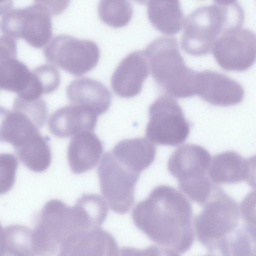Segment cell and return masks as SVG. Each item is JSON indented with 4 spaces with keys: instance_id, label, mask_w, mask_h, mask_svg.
I'll use <instances>...</instances> for the list:
<instances>
[{
    "instance_id": "obj_2",
    "label": "cell",
    "mask_w": 256,
    "mask_h": 256,
    "mask_svg": "<svg viewBox=\"0 0 256 256\" xmlns=\"http://www.w3.org/2000/svg\"><path fill=\"white\" fill-rule=\"evenodd\" d=\"M244 11L236 1L216 0L193 10L184 22L181 45L192 56L209 54L222 34L242 28Z\"/></svg>"
},
{
    "instance_id": "obj_30",
    "label": "cell",
    "mask_w": 256,
    "mask_h": 256,
    "mask_svg": "<svg viewBox=\"0 0 256 256\" xmlns=\"http://www.w3.org/2000/svg\"><path fill=\"white\" fill-rule=\"evenodd\" d=\"M120 256H180L172 250L150 246L144 249L124 247L120 250Z\"/></svg>"
},
{
    "instance_id": "obj_9",
    "label": "cell",
    "mask_w": 256,
    "mask_h": 256,
    "mask_svg": "<svg viewBox=\"0 0 256 256\" xmlns=\"http://www.w3.org/2000/svg\"><path fill=\"white\" fill-rule=\"evenodd\" d=\"M52 14L37 0L24 8L12 10L2 16L0 28L6 35L24 39L35 48H42L52 34Z\"/></svg>"
},
{
    "instance_id": "obj_3",
    "label": "cell",
    "mask_w": 256,
    "mask_h": 256,
    "mask_svg": "<svg viewBox=\"0 0 256 256\" xmlns=\"http://www.w3.org/2000/svg\"><path fill=\"white\" fill-rule=\"evenodd\" d=\"M144 52L153 78L168 96L188 98L196 95L198 72L186 64L175 38H158Z\"/></svg>"
},
{
    "instance_id": "obj_37",
    "label": "cell",
    "mask_w": 256,
    "mask_h": 256,
    "mask_svg": "<svg viewBox=\"0 0 256 256\" xmlns=\"http://www.w3.org/2000/svg\"></svg>"
},
{
    "instance_id": "obj_15",
    "label": "cell",
    "mask_w": 256,
    "mask_h": 256,
    "mask_svg": "<svg viewBox=\"0 0 256 256\" xmlns=\"http://www.w3.org/2000/svg\"><path fill=\"white\" fill-rule=\"evenodd\" d=\"M254 175V162L245 158L234 151H226L214 156L208 176L212 183L232 184L243 181L252 184Z\"/></svg>"
},
{
    "instance_id": "obj_6",
    "label": "cell",
    "mask_w": 256,
    "mask_h": 256,
    "mask_svg": "<svg viewBox=\"0 0 256 256\" xmlns=\"http://www.w3.org/2000/svg\"><path fill=\"white\" fill-rule=\"evenodd\" d=\"M80 230L72 207L59 200H48L38 216L32 230L37 256H53L70 234Z\"/></svg>"
},
{
    "instance_id": "obj_7",
    "label": "cell",
    "mask_w": 256,
    "mask_h": 256,
    "mask_svg": "<svg viewBox=\"0 0 256 256\" xmlns=\"http://www.w3.org/2000/svg\"><path fill=\"white\" fill-rule=\"evenodd\" d=\"M101 192L110 208L123 214L134 202V189L140 174L119 160L111 152L103 156L98 167Z\"/></svg>"
},
{
    "instance_id": "obj_33",
    "label": "cell",
    "mask_w": 256,
    "mask_h": 256,
    "mask_svg": "<svg viewBox=\"0 0 256 256\" xmlns=\"http://www.w3.org/2000/svg\"><path fill=\"white\" fill-rule=\"evenodd\" d=\"M40 2L48 10L52 15L61 13L68 6V1L40 0Z\"/></svg>"
},
{
    "instance_id": "obj_10",
    "label": "cell",
    "mask_w": 256,
    "mask_h": 256,
    "mask_svg": "<svg viewBox=\"0 0 256 256\" xmlns=\"http://www.w3.org/2000/svg\"><path fill=\"white\" fill-rule=\"evenodd\" d=\"M44 54L48 62L76 76L94 68L100 56V48L94 42L66 34L54 37L44 48Z\"/></svg>"
},
{
    "instance_id": "obj_24",
    "label": "cell",
    "mask_w": 256,
    "mask_h": 256,
    "mask_svg": "<svg viewBox=\"0 0 256 256\" xmlns=\"http://www.w3.org/2000/svg\"><path fill=\"white\" fill-rule=\"evenodd\" d=\"M2 256H38L33 244L32 230L20 224L4 228Z\"/></svg>"
},
{
    "instance_id": "obj_13",
    "label": "cell",
    "mask_w": 256,
    "mask_h": 256,
    "mask_svg": "<svg viewBox=\"0 0 256 256\" xmlns=\"http://www.w3.org/2000/svg\"><path fill=\"white\" fill-rule=\"evenodd\" d=\"M244 91L238 82L220 72L204 70L198 72L196 95L214 106H228L242 102Z\"/></svg>"
},
{
    "instance_id": "obj_22",
    "label": "cell",
    "mask_w": 256,
    "mask_h": 256,
    "mask_svg": "<svg viewBox=\"0 0 256 256\" xmlns=\"http://www.w3.org/2000/svg\"><path fill=\"white\" fill-rule=\"evenodd\" d=\"M15 150L21 162L32 171L44 172L50 164L52 154L48 139L40 132Z\"/></svg>"
},
{
    "instance_id": "obj_12",
    "label": "cell",
    "mask_w": 256,
    "mask_h": 256,
    "mask_svg": "<svg viewBox=\"0 0 256 256\" xmlns=\"http://www.w3.org/2000/svg\"><path fill=\"white\" fill-rule=\"evenodd\" d=\"M57 256H120L114 237L101 228L80 230L62 242Z\"/></svg>"
},
{
    "instance_id": "obj_31",
    "label": "cell",
    "mask_w": 256,
    "mask_h": 256,
    "mask_svg": "<svg viewBox=\"0 0 256 256\" xmlns=\"http://www.w3.org/2000/svg\"><path fill=\"white\" fill-rule=\"evenodd\" d=\"M16 42L13 38L6 35L0 36V64L10 58H16Z\"/></svg>"
},
{
    "instance_id": "obj_28",
    "label": "cell",
    "mask_w": 256,
    "mask_h": 256,
    "mask_svg": "<svg viewBox=\"0 0 256 256\" xmlns=\"http://www.w3.org/2000/svg\"><path fill=\"white\" fill-rule=\"evenodd\" d=\"M17 158L10 153L0 154V195L8 192L14 183Z\"/></svg>"
},
{
    "instance_id": "obj_26",
    "label": "cell",
    "mask_w": 256,
    "mask_h": 256,
    "mask_svg": "<svg viewBox=\"0 0 256 256\" xmlns=\"http://www.w3.org/2000/svg\"><path fill=\"white\" fill-rule=\"evenodd\" d=\"M256 226L246 224L228 238L231 256H256Z\"/></svg>"
},
{
    "instance_id": "obj_25",
    "label": "cell",
    "mask_w": 256,
    "mask_h": 256,
    "mask_svg": "<svg viewBox=\"0 0 256 256\" xmlns=\"http://www.w3.org/2000/svg\"><path fill=\"white\" fill-rule=\"evenodd\" d=\"M98 11L100 20L106 24L120 28L126 25L130 20L133 8L126 0H100Z\"/></svg>"
},
{
    "instance_id": "obj_16",
    "label": "cell",
    "mask_w": 256,
    "mask_h": 256,
    "mask_svg": "<svg viewBox=\"0 0 256 256\" xmlns=\"http://www.w3.org/2000/svg\"><path fill=\"white\" fill-rule=\"evenodd\" d=\"M98 115L84 107L70 104L54 112L48 120V128L55 136L67 138L85 131L92 132Z\"/></svg>"
},
{
    "instance_id": "obj_4",
    "label": "cell",
    "mask_w": 256,
    "mask_h": 256,
    "mask_svg": "<svg viewBox=\"0 0 256 256\" xmlns=\"http://www.w3.org/2000/svg\"><path fill=\"white\" fill-rule=\"evenodd\" d=\"M211 158L204 148L190 144L176 150L168 162V171L178 180L180 189L201 206L208 200L216 186L206 174Z\"/></svg>"
},
{
    "instance_id": "obj_27",
    "label": "cell",
    "mask_w": 256,
    "mask_h": 256,
    "mask_svg": "<svg viewBox=\"0 0 256 256\" xmlns=\"http://www.w3.org/2000/svg\"><path fill=\"white\" fill-rule=\"evenodd\" d=\"M13 110L20 112L40 128L45 123L48 116V108L46 102L39 98L36 100L28 101L16 97L13 104Z\"/></svg>"
},
{
    "instance_id": "obj_23",
    "label": "cell",
    "mask_w": 256,
    "mask_h": 256,
    "mask_svg": "<svg viewBox=\"0 0 256 256\" xmlns=\"http://www.w3.org/2000/svg\"><path fill=\"white\" fill-rule=\"evenodd\" d=\"M32 72L27 66L16 58L0 64V88L14 92L21 96L28 88Z\"/></svg>"
},
{
    "instance_id": "obj_29",
    "label": "cell",
    "mask_w": 256,
    "mask_h": 256,
    "mask_svg": "<svg viewBox=\"0 0 256 256\" xmlns=\"http://www.w3.org/2000/svg\"><path fill=\"white\" fill-rule=\"evenodd\" d=\"M32 72L40 84L43 94L52 92L58 88L60 82V76L58 70L53 65L42 64Z\"/></svg>"
},
{
    "instance_id": "obj_20",
    "label": "cell",
    "mask_w": 256,
    "mask_h": 256,
    "mask_svg": "<svg viewBox=\"0 0 256 256\" xmlns=\"http://www.w3.org/2000/svg\"><path fill=\"white\" fill-rule=\"evenodd\" d=\"M118 160L140 174L154 160L155 146L147 139H124L117 143L110 151Z\"/></svg>"
},
{
    "instance_id": "obj_5",
    "label": "cell",
    "mask_w": 256,
    "mask_h": 256,
    "mask_svg": "<svg viewBox=\"0 0 256 256\" xmlns=\"http://www.w3.org/2000/svg\"><path fill=\"white\" fill-rule=\"evenodd\" d=\"M202 210L194 220L198 241L214 250L236 230L240 219L237 202L220 187H214Z\"/></svg>"
},
{
    "instance_id": "obj_11",
    "label": "cell",
    "mask_w": 256,
    "mask_h": 256,
    "mask_svg": "<svg viewBox=\"0 0 256 256\" xmlns=\"http://www.w3.org/2000/svg\"><path fill=\"white\" fill-rule=\"evenodd\" d=\"M256 34L247 28H240L220 35L212 52L218 64L228 71H244L256 60Z\"/></svg>"
},
{
    "instance_id": "obj_34",
    "label": "cell",
    "mask_w": 256,
    "mask_h": 256,
    "mask_svg": "<svg viewBox=\"0 0 256 256\" xmlns=\"http://www.w3.org/2000/svg\"><path fill=\"white\" fill-rule=\"evenodd\" d=\"M14 5L13 1L6 0L0 2V16H3L12 8Z\"/></svg>"
},
{
    "instance_id": "obj_1",
    "label": "cell",
    "mask_w": 256,
    "mask_h": 256,
    "mask_svg": "<svg viewBox=\"0 0 256 256\" xmlns=\"http://www.w3.org/2000/svg\"><path fill=\"white\" fill-rule=\"evenodd\" d=\"M137 228L156 244L181 254L192 245V210L188 200L175 188L156 187L132 211Z\"/></svg>"
},
{
    "instance_id": "obj_17",
    "label": "cell",
    "mask_w": 256,
    "mask_h": 256,
    "mask_svg": "<svg viewBox=\"0 0 256 256\" xmlns=\"http://www.w3.org/2000/svg\"><path fill=\"white\" fill-rule=\"evenodd\" d=\"M66 94L72 104L86 108L98 116L109 108L112 95L101 82L88 78L72 81L66 88Z\"/></svg>"
},
{
    "instance_id": "obj_35",
    "label": "cell",
    "mask_w": 256,
    "mask_h": 256,
    "mask_svg": "<svg viewBox=\"0 0 256 256\" xmlns=\"http://www.w3.org/2000/svg\"><path fill=\"white\" fill-rule=\"evenodd\" d=\"M4 242V228L0 224V256H2Z\"/></svg>"
},
{
    "instance_id": "obj_8",
    "label": "cell",
    "mask_w": 256,
    "mask_h": 256,
    "mask_svg": "<svg viewBox=\"0 0 256 256\" xmlns=\"http://www.w3.org/2000/svg\"><path fill=\"white\" fill-rule=\"evenodd\" d=\"M148 114L146 136L152 142L176 146L188 138L190 124L178 103L172 97L158 96L150 106Z\"/></svg>"
},
{
    "instance_id": "obj_36",
    "label": "cell",
    "mask_w": 256,
    "mask_h": 256,
    "mask_svg": "<svg viewBox=\"0 0 256 256\" xmlns=\"http://www.w3.org/2000/svg\"><path fill=\"white\" fill-rule=\"evenodd\" d=\"M204 256H220L216 254H214L209 253L208 255H206Z\"/></svg>"
},
{
    "instance_id": "obj_19",
    "label": "cell",
    "mask_w": 256,
    "mask_h": 256,
    "mask_svg": "<svg viewBox=\"0 0 256 256\" xmlns=\"http://www.w3.org/2000/svg\"><path fill=\"white\" fill-rule=\"evenodd\" d=\"M39 132L24 114L0 106V142H8L16 148Z\"/></svg>"
},
{
    "instance_id": "obj_18",
    "label": "cell",
    "mask_w": 256,
    "mask_h": 256,
    "mask_svg": "<svg viewBox=\"0 0 256 256\" xmlns=\"http://www.w3.org/2000/svg\"><path fill=\"white\" fill-rule=\"evenodd\" d=\"M103 150L102 142L92 132H82L74 136L67 152L70 170L76 174L92 170L98 163Z\"/></svg>"
},
{
    "instance_id": "obj_14",
    "label": "cell",
    "mask_w": 256,
    "mask_h": 256,
    "mask_svg": "<svg viewBox=\"0 0 256 256\" xmlns=\"http://www.w3.org/2000/svg\"><path fill=\"white\" fill-rule=\"evenodd\" d=\"M150 72L144 50L134 51L120 62L111 78V86L118 96L130 98L138 94Z\"/></svg>"
},
{
    "instance_id": "obj_21",
    "label": "cell",
    "mask_w": 256,
    "mask_h": 256,
    "mask_svg": "<svg viewBox=\"0 0 256 256\" xmlns=\"http://www.w3.org/2000/svg\"><path fill=\"white\" fill-rule=\"evenodd\" d=\"M147 14L152 24L166 34L178 33L184 22V14L178 0L146 1Z\"/></svg>"
},
{
    "instance_id": "obj_32",
    "label": "cell",
    "mask_w": 256,
    "mask_h": 256,
    "mask_svg": "<svg viewBox=\"0 0 256 256\" xmlns=\"http://www.w3.org/2000/svg\"><path fill=\"white\" fill-rule=\"evenodd\" d=\"M250 202L248 198L242 202V216L244 220L246 222V224L255 226L254 212H252L251 199Z\"/></svg>"
}]
</instances>
